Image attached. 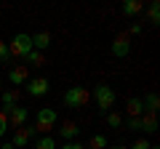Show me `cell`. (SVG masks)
Returning a JSON list of instances; mask_svg holds the SVG:
<instances>
[{"instance_id": "22", "label": "cell", "mask_w": 160, "mask_h": 149, "mask_svg": "<svg viewBox=\"0 0 160 149\" xmlns=\"http://www.w3.org/2000/svg\"><path fill=\"white\" fill-rule=\"evenodd\" d=\"M149 147H152V144H149L147 138H136V141L131 144V149H149Z\"/></svg>"}, {"instance_id": "2", "label": "cell", "mask_w": 160, "mask_h": 149, "mask_svg": "<svg viewBox=\"0 0 160 149\" xmlns=\"http://www.w3.org/2000/svg\"><path fill=\"white\" fill-rule=\"evenodd\" d=\"M93 99H96V107L102 109L104 115H107V112H112V104H115V91L109 85H96L93 88Z\"/></svg>"}, {"instance_id": "6", "label": "cell", "mask_w": 160, "mask_h": 149, "mask_svg": "<svg viewBox=\"0 0 160 149\" xmlns=\"http://www.w3.org/2000/svg\"><path fill=\"white\" fill-rule=\"evenodd\" d=\"M51 91V83L46 80V77H35V80H29V85H27V93L29 96H46V93Z\"/></svg>"}, {"instance_id": "13", "label": "cell", "mask_w": 160, "mask_h": 149, "mask_svg": "<svg viewBox=\"0 0 160 149\" xmlns=\"http://www.w3.org/2000/svg\"><path fill=\"white\" fill-rule=\"evenodd\" d=\"M144 11V0H126L123 3V13L126 16H136V13Z\"/></svg>"}, {"instance_id": "10", "label": "cell", "mask_w": 160, "mask_h": 149, "mask_svg": "<svg viewBox=\"0 0 160 149\" xmlns=\"http://www.w3.org/2000/svg\"><path fill=\"white\" fill-rule=\"evenodd\" d=\"M32 37V51H46L48 46H51V32H35V35H29Z\"/></svg>"}, {"instance_id": "16", "label": "cell", "mask_w": 160, "mask_h": 149, "mask_svg": "<svg viewBox=\"0 0 160 149\" xmlns=\"http://www.w3.org/2000/svg\"><path fill=\"white\" fill-rule=\"evenodd\" d=\"M147 19H149V24H160V3L158 0H152L147 6Z\"/></svg>"}, {"instance_id": "28", "label": "cell", "mask_w": 160, "mask_h": 149, "mask_svg": "<svg viewBox=\"0 0 160 149\" xmlns=\"http://www.w3.org/2000/svg\"><path fill=\"white\" fill-rule=\"evenodd\" d=\"M107 149H128V147H123V144H118V147H107Z\"/></svg>"}, {"instance_id": "25", "label": "cell", "mask_w": 160, "mask_h": 149, "mask_svg": "<svg viewBox=\"0 0 160 149\" xmlns=\"http://www.w3.org/2000/svg\"><path fill=\"white\" fill-rule=\"evenodd\" d=\"M62 149H86V147H83L80 141H67V144H64Z\"/></svg>"}, {"instance_id": "5", "label": "cell", "mask_w": 160, "mask_h": 149, "mask_svg": "<svg viewBox=\"0 0 160 149\" xmlns=\"http://www.w3.org/2000/svg\"><path fill=\"white\" fill-rule=\"evenodd\" d=\"M32 136H38V128H35V125H29V128H27V125H24V128H16L11 144H13L16 149H24V147L29 144V138H32Z\"/></svg>"}, {"instance_id": "7", "label": "cell", "mask_w": 160, "mask_h": 149, "mask_svg": "<svg viewBox=\"0 0 160 149\" xmlns=\"http://www.w3.org/2000/svg\"><path fill=\"white\" fill-rule=\"evenodd\" d=\"M128 53H131V40H128V35H120V37H115V43H112V56L126 59Z\"/></svg>"}, {"instance_id": "17", "label": "cell", "mask_w": 160, "mask_h": 149, "mask_svg": "<svg viewBox=\"0 0 160 149\" xmlns=\"http://www.w3.org/2000/svg\"><path fill=\"white\" fill-rule=\"evenodd\" d=\"M88 149H107V136H102V133L91 136V141H88Z\"/></svg>"}, {"instance_id": "24", "label": "cell", "mask_w": 160, "mask_h": 149, "mask_svg": "<svg viewBox=\"0 0 160 149\" xmlns=\"http://www.w3.org/2000/svg\"><path fill=\"white\" fill-rule=\"evenodd\" d=\"M6 131H8V117L3 115V112H0V138L6 136Z\"/></svg>"}, {"instance_id": "1", "label": "cell", "mask_w": 160, "mask_h": 149, "mask_svg": "<svg viewBox=\"0 0 160 149\" xmlns=\"http://www.w3.org/2000/svg\"><path fill=\"white\" fill-rule=\"evenodd\" d=\"M29 51H32V37H29L27 32H16V37L8 43V53H11V59H24Z\"/></svg>"}, {"instance_id": "29", "label": "cell", "mask_w": 160, "mask_h": 149, "mask_svg": "<svg viewBox=\"0 0 160 149\" xmlns=\"http://www.w3.org/2000/svg\"><path fill=\"white\" fill-rule=\"evenodd\" d=\"M149 149H158V147H149Z\"/></svg>"}, {"instance_id": "21", "label": "cell", "mask_w": 160, "mask_h": 149, "mask_svg": "<svg viewBox=\"0 0 160 149\" xmlns=\"http://www.w3.org/2000/svg\"><path fill=\"white\" fill-rule=\"evenodd\" d=\"M0 61H3V64L11 61V53H8V43H3V40H0Z\"/></svg>"}, {"instance_id": "18", "label": "cell", "mask_w": 160, "mask_h": 149, "mask_svg": "<svg viewBox=\"0 0 160 149\" xmlns=\"http://www.w3.org/2000/svg\"><path fill=\"white\" fill-rule=\"evenodd\" d=\"M107 123H109V128H120L123 125V115L120 112H107Z\"/></svg>"}, {"instance_id": "4", "label": "cell", "mask_w": 160, "mask_h": 149, "mask_svg": "<svg viewBox=\"0 0 160 149\" xmlns=\"http://www.w3.org/2000/svg\"><path fill=\"white\" fill-rule=\"evenodd\" d=\"M88 99H91V93H88L86 88H80V85L69 88V91L64 93V104H67V107H72V109H78V107H83V104H88Z\"/></svg>"}, {"instance_id": "8", "label": "cell", "mask_w": 160, "mask_h": 149, "mask_svg": "<svg viewBox=\"0 0 160 149\" xmlns=\"http://www.w3.org/2000/svg\"><path fill=\"white\" fill-rule=\"evenodd\" d=\"M27 117H29V112L24 107H13V112L8 115V125L11 128H24L27 125Z\"/></svg>"}, {"instance_id": "27", "label": "cell", "mask_w": 160, "mask_h": 149, "mask_svg": "<svg viewBox=\"0 0 160 149\" xmlns=\"http://www.w3.org/2000/svg\"><path fill=\"white\" fill-rule=\"evenodd\" d=\"M0 149H16V147H13V144H3Z\"/></svg>"}, {"instance_id": "30", "label": "cell", "mask_w": 160, "mask_h": 149, "mask_svg": "<svg viewBox=\"0 0 160 149\" xmlns=\"http://www.w3.org/2000/svg\"><path fill=\"white\" fill-rule=\"evenodd\" d=\"M0 91H3V85H0Z\"/></svg>"}, {"instance_id": "9", "label": "cell", "mask_w": 160, "mask_h": 149, "mask_svg": "<svg viewBox=\"0 0 160 149\" xmlns=\"http://www.w3.org/2000/svg\"><path fill=\"white\" fill-rule=\"evenodd\" d=\"M27 77H29V72H27V67H24V64L8 69V80H11V85H24V83H27Z\"/></svg>"}, {"instance_id": "14", "label": "cell", "mask_w": 160, "mask_h": 149, "mask_svg": "<svg viewBox=\"0 0 160 149\" xmlns=\"http://www.w3.org/2000/svg\"><path fill=\"white\" fill-rule=\"evenodd\" d=\"M59 133H62V138H67V141H75V138L80 136V128L75 125V123H64V125L59 128Z\"/></svg>"}, {"instance_id": "11", "label": "cell", "mask_w": 160, "mask_h": 149, "mask_svg": "<svg viewBox=\"0 0 160 149\" xmlns=\"http://www.w3.org/2000/svg\"><path fill=\"white\" fill-rule=\"evenodd\" d=\"M126 112H128V117H142L144 115V104H142V99H128L126 101Z\"/></svg>"}, {"instance_id": "19", "label": "cell", "mask_w": 160, "mask_h": 149, "mask_svg": "<svg viewBox=\"0 0 160 149\" xmlns=\"http://www.w3.org/2000/svg\"><path fill=\"white\" fill-rule=\"evenodd\" d=\"M24 61H29V64H38V67H43V53H40V51H29L27 56H24Z\"/></svg>"}, {"instance_id": "12", "label": "cell", "mask_w": 160, "mask_h": 149, "mask_svg": "<svg viewBox=\"0 0 160 149\" xmlns=\"http://www.w3.org/2000/svg\"><path fill=\"white\" fill-rule=\"evenodd\" d=\"M139 123H142V131L144 133H155V131H158V117H155L152 112H144V115L139 117Z\"/></svg>"}, {"instance_id": "15", "label": "cell", "mask_w": 160, "mask_h": 149, "mask_svg": "<svg viewBox=\"0 0 160 149\" xmlns=\"http://www.w3.org/2000/svg\"><path fill=\"white\" fill-rule=\"evenodd\" d=\"M144 112H152V115H155V112H158V109H160V96H158V93H147V99H144Z\"/></svg>"}, {"instance_id": "23", "label": "cell", "mask_w": 160, "mask_h": 149, "mask_svg": "<svg viewBox=\"0 0 160 149\" xmlns=\"http://www.w3.org/2000/svg\"><path fill=\"white\" fill-rule=\"evenodd\" d=\"M126 125L131 128V131H142V123H139V117H128V120H126Z\"/></svg>"}, {"instance_id": "20", "label": "cell", "mask_w": 160, "mask_h": 149, "mask_svg": "<svg viewBox=\"0 0 160 149\" xmlns=\"http://www.w3.org/2000/svg\"><path fill=\"white\" fill-rule=\"evenodd\" d=\"M35 149H56V141H53L51 136H46V138H40V141L35 144Z\"/></svg>"}, {"instance_id": "26", "label": "cell", "mask_w": 160, "mask_h": 149, "mask_svg": "<svg viewBox=\"0 0 160 149\" xmlns=\"http://www.w3.org/2000/svg\"><path fill=\"white\" fill-rule=\"evenodd\" d=\"M131 35H142V24H139V22L131 24Z\"/></svg>"}, {"instance_id": "3", "label": "cell", "mask_w": 160, "mask_h": 149, "mask_svg": "<svg viewBox=\"0 0 160 149\" xmlns=\"http://www.w3.org/2000/svg\"><path fill=\"white\" fill-rule=\"evenodd\" d=\"M35 128H38V133H48L56 128V112H53L51 107H43L38 112V117H35Z\"/></svg>"}]
</instances>
